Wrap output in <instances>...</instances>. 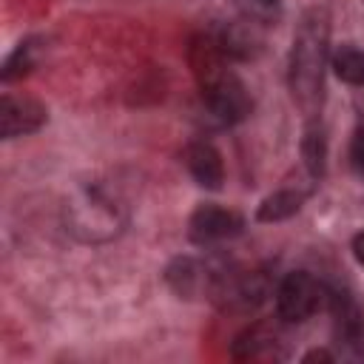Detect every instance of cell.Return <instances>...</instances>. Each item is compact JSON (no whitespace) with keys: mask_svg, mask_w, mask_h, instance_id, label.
Listing matches in <instances>:
<instances>
[{"mask_svg":"<svg viewBox=\"0 0 364 364\" xmlns=\"http://www.w3.org/2000/svg\"><path fill=\"white\" fill-rule=\"evenodd\" d=\"M46 105L26 94H3L0 100V134L6 139L34 134L46 122Z\"/></svg>","mask_w":364,"mask_h":364,"instance_id":"obj_7","label":"cell"},{"mask_svg":"<svg viewBox=\"0 0 364 364\" xmlns=\"http://www.w3.org/2000/svg\"><path fill=\"white\" fill-rule=\"evenodd\" d=\"M350 156H353V162H355V168L358 171H364V128L353 136V148H350Z\"/></svg>","mask_w":364,"mask_h":364,"instance_id":"obj_14","label":"cell"},{"mask_svg":"<svg viewBox=\"0 0 364 364\" xmlns=\"http://www.w3.org/2000/svg\"><path fill=\"white\" fill-rule=\"evenodd\" d=\"M333 71L341 82L364 85V48H338L333 54Z\"/></svg>","mask_w":364,"mask_h":364,"instance_id":"obj_11","label":"cell"},{"mask_svg":"<svg viewBox=\"0 0 364 364\" xmlns=\"http://www.w3.org/2000/svg\"><path fill=\"white\" fill-rule=\"evenodd\" d=\"M65 230L77 236L85 245H100L111 242L122 228H125V208L122 202L105 191L102 185H82L77 188L65 208Z\"/></svg>","mask_w":364,"mask_h":364,"instance_id":"obj_3","label":"cell"},{"mask_svg":"<svg viewBox=\"0 0 364 364\" xmlns=\"http://www.w3.org/2000/svg\"><path fill=\"white\" fill-rule=\"evenodd\" d=\"M228 57L230 54L225 51L219 34H213V31H199L191 40L188 60H191L193 77L202 88L205 108L222 125H233V122L245 119L253 105L245 82L228 68Z\"/></svg>","mask_w":364,"mask_h":364,"instance_id":"obj_1","label":"cell"},{"mask_svg":"<svg viewBox=\"0 0 364 364\" xmlns=\"http://www.w3.org/2000/svg\"><path fill=\"white\" fill-rule=\"evenodd\" d=\"M353 253H355V259L364 264V233H358V236L353 239Z\"/></svg>","mask_w":364,"mask_h":364,"instance_id":"obj_16","label":"cell"},{"mask_svg":"<svg viewBox=\"0 0 364 364\" xmlns=\"http://www.w3.org/2000/svg\"><path fill=\"white\" fill-rule=\"evenodd\" d=\"M327 37H330V23L321 9L307 11L293 37L290 94L304 114H316L321 108L324 68H327Z\"/></svg>","mask_w":364,"mask_h":364,"instance_id":"obj_2","label":"cell"},{"mask_svg":"<svg viewBox=\"0 0 364 364\" xmlns=\"http://www.w3.org/2000/svg\"><path fill=\"white\" fill-rule=\"evenodd\" d=\"M301 154H304V165H307V171H310L313 176H321V171H324V156H327L321 131H310V134L304 136V142H301Z\"/></svg>","mask_w":364,"mask_h":364,"instance_id":"obj_12","label":"cell"},{"mask_svg":"<svg viewBox=\"0 0 364 364\" xmlns=\"http://www.w3.org/2000/svg\"><path fill=\"white\" fill-rule=\"evenodd\" d=\"M242 228H245V219H242L239 210L202 205V208L193 210V216L188 222V236L196 245H213V242L233 239L236 233H242Z\"/></svg>","mask_w":364,"mask_h":364,"instance_id":"obj_6","label":"cell"},{"mask_svg":"<svg viewBox=\"0 0 364 364\" xmlns=\"http://www.w3.org/2000/svg\"><path fill=\"white\" fill-rule=\"evenodd\" d=\"M34 65V46L31 43H20L14 48V54L6 60V68H3V80H14V77H23L26 71H31Z\"/></svg>","mask_w":364,"mask_h":364,"instance_id":"obj_13","label":"cell"},{"mask_svg":"<svg viewBox=\"0 0 364 364\" xmlns=\"http://www.w3.org/2000/svg\"><path fill=\"white\" fill-rule=\"evenodd\" d=\"M304 191H293V188H282V191H276V193H270L262 205H259V219L262 222H282V219H287V216H293L299 208H301V202H304Z\"/></svg>","mask_w":364,"mask_h":364,"instance_id":"obj_10","label":"cell"},{"mask_svg":"<svg viewBox=\"0 0 364 364\" xmlns=\"http://www.w3.org/2000/svg\"><path fill=\"white\" fill-rule=\"evenodd\" d=\"M276 338H279V333L273 330V324H253V327H247L245 333L236 336L233 355L236 358H256V355L273 350Z\"/></svg>","mask_w":364,"mask_h":364,"instance_id":"obj_9","label":"cell"},{"mask_svg":"<svg viewBox=\"0 0 364 364\" xmlns=\"http://www.w3.org/2000/svg\"><path fill=\"white\" fill-rule=\"evenodd\" d=\"M259 3H264V6H273V3H276V0H259Z\"/></svg>","mask_w":364,"mask_h":364,"instance_id":"obj_17","label":"cell"},{"mask_svg":"<svg viewBox=\"0 0 364 364\" xmlns=\"http://www.w3.org/2000/svg\"><path fill=\"white\" fill-rule=\"evenodd\" d=\"M185 168L188 173L196 179V185L202 188H222L225 182V162H222V154L210 145V142H191L185 148Z\"/></svg>","mask_w":364,"mask_h":364,"instance_id":"obj_8","label":"cell"},{"mask_svg":"<svg viewBox=\"0 0 364 364\" xmlns=\"http://www.w3.org/2000/svg\"><path fill=\"white\" fill-rule=\"evenodd\" d=\"M327 301H330V290L307 270L287 273L276 287V313L287 324L307 321L313 313L324 310Z\"/></svg>","mask_w":364,"mask_h":364,"instance_id":"obj_4","label":"cell"},{"mask_svg":"<svg viewBox=\"0 0 364 364\" xmlns=\"http://www.w3.org/2000/svg\"><path fill=\"white\" fill-rule=\"evenodd\" d=\"M327 310L333 313V333H336V344L341 347V355L353 361H364V316L358 304L347 293L330 290Z\"/></svg>","mask_w":364,"mask_h":364,"instance_id":"obj_5","label":"cell"},{"mask_svg":"<svg viewBox=\"0 0 364 364\" xmlns=\"http://www.w3.org/2000/svg\"><path fill=\"white\" fill-rule=\"evenodd\" d=\"M304 361H333V353H327V350H313V353L304 355Z\"/></svg>","mask_w":364,"mask_h":364,"instance_id":"obj_15","label":"cell"}]
</instances>
